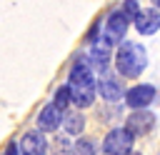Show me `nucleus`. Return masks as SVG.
<instances>
[{"label":"nucleus","instance_id":"nucleus-1","mask_svg":"<svg viewBox=\"0 0 160 155\" xmlns=\"http://www.w3.org/2000/svg\"><path fill=\"white\" fill-rule=\"evenodd\" d=\"M148 65V52L138 42H122L115 52V68L125 78H138Z\"/></svg>","mask_w":160,"mask_h":155},{"label":"nucleus","instance_id":"nucleus-2","mask_svg":"<svg viewBox=\"0 0 160 155\" xmlns=\"http://www.w3.org/2000/svg\"><path fill=\"white\" fill-rule=\"evenodd\" d=\"M132 132L128 128H112L108 135H105V142H102V150L108 155H125L132 150Z\"/></svg>","mask_w":160,"mask_h":155},{"label":"nucleus","instance_id":"nucleus-3","mask_svg":"<svg viewBox=\"0 0 160 155\" xmlns=\"http://www.w3.org/2000/svg\"><path fill=\"white\" fill-rule=\"evenodd\" d=\"M128 22H130V18H128L122 10L110 12V18H108V22H105V40H108L110 45H115L118 40H122L125 32H128Z\"/></svg>","mask_w":160,"mask_h":155},{"label":"nucleus","instance_id":"nucleus-4","mask_svg":"<svg viewBox=\"0 0 160 155\" xmlns=\"http://www.w3.org/2000/svg\"><path fill=\"white\" fill-rule=\"evenodd\" d=\"M152 128H155V112H150V110L138 108V110L128 118V130H130L132 135H148Z\"/></svg>","mask_w":160,"mask_h":155},{"label":"nucleus","instance_id":"nucleus-5","mask_svg":"<svg viewBox=\"0 0 160 155\" xmlns=\"http://www.w3.org/2000/svg\"><path fill=\"white\" fill-rule=\"evenodd\" d=\"M132 22H135L140 35H152V32L160 30V10H155V8L152 10H140L132 18Z\"/></svg>","mask_w":160,"mask_h":155},{"label":"nucleus","instance_id":"nucleus-6","mask_svg":"<svg viewBox=\"0 0 160 155\" xmlns=\"http://www.w3.org/2000/svg\"><path fill=\"white\" fill-rule=\"evenodd\" d=\"M20 150H22V155H45L48 140H45L42 130H30V132H25L22 140H20Z\"/></svg>","mask_w":160,"mask_h":155},{"label":"nucleus","instance_id":"nucleus-7","mask_svg":"<svg viewBox=\"0 0 160 155\" xmlns=\"http://www.w3.org/2000/svg\"><path fill=\"white\" fill-rule=\"evenodd\" d=\"M152 98H155V88L152 85H135V88H130L128 92H125V100H128V105L130 108H148L150 102H152Z\"/></svg>","mask_w":160,"mask_h":155},{"label":"nucleus","instance_id":"nucleus-8","mask_svg":"<svg viewBox=\"0 0 160 155\" xmlns=\"http://www.w3.org/2000/svg\"><path fill=\"white\" fill-rule=\"evenodd\" d=\"M68 88H95V78H92V70H90L85 62H78V65L70 70V80H68Z\"/></svg>","mask_w":160,"mask_h":155},{"label":"nucleus","instance_id":"nucleus-9","mask_svg":"<svg viewBox=\"0 0 160 155\" xmlns=\"http://www.w3.org/2000/svg\"><path fill=\"white\" fill-rule=\"evenodd\" d=\"M60 120H62V110L55 105H45L38 115V128L40 130H58Z\"/></svg>","mask_w":160,"mask_h":155},{"label":"nucleus","instance_id":"nucleus-10","mask_svg":"<svg viewBox=\"0 0 160 155\" xmlns=\"http://www.w3.org/2000/svg\"><path fill=\"white\" fill-rule=\"evenodd\" d=\"M90 58H92V62L98 65V70L102 72V68H105L108 60H110V42H108V40H98V42L92 45V50H90Z\"/></svg>","mask_w":160,"mask_h":155},{"label":"nucleus","instance_id":"nucleus-11","mask_svg":"<svg viewBox=\"0 0 160 155\" xmlns=\"http://www.w3.org/2000/svg\"><path fill=\"white\" fill-rule=\"evenodd\" d=\"M95 100V88H70V102L78 108H88Z\"/></svg>","mask_w":160,"mask_h":155},{"label":"nucleus","instance_id":"nucleus-12","mask_svg":"<svg viewBox=\"0 0 160 155\" xmlns=\"http://www.w3.org/2000/svg\"><path fill=\"white\" fill-rule=\"evenodd\" d=\"M98 92H100L105 100L112 102V100H120V98H122V85H120L118 80H105V82L98 88Z\"/></svg>","mask_w":160,"mask_h":155},{"label":"nucleus","instance_id":"nucleus-13","mask_svg":"<svg viewBox=\"0 0 160 155\" xmlns=\"http://www.w3.org/2000/svg\"><path fill=\"white\" fill-rule=\"evenodd\" d=\"M82 128H85V118H82L80 112H70V115L65 118V132L78 135V132H82Z\"/></svg>","mask_w":160,"mask_h":155},{"label":"nucleus","instance_id":"nucleus-14","mask_svg":"<svg viewBox=\"0 0 160 155\" xmlns=\"http://www.w3.org/2000/svg\"><path fill=\"white\" fill-rule=\"evenodd\" d=\"M72 155H100V152H98V145L90 138H80L72 145Z\"/></svg>","mask_w":160,"mask_h":155},{"label":"nucleus","instance_id":"nucleus-15","mask_svg":"<svg viewBox=\"0 0 160 155\" xmlns=\"http://www.w3.org/2000/svg\"><path fill=\"white\" fill-rule=\"evenodd\" d=\"M52 105H55V108H60V110H65V108L70 105V88H68V85H62V88H58V90H55Z\"/></svg>","mask_w":160,"mask_h":155},{"label":"nucleus","instance_id":"nucleus-16","mask_svg":"<svg viewBox=\"0 0 160 155\" xmlns=\"http://www.w3.org/2000/svg\"><path fill=\"white\" fill-rule=\"evenodd\" d=\"M122 12H125L128 18H135V15L140 12V5H138V0H125V2H122Z\"/></svg>","mask_w":160,"mask_h":155},{"label":"nucleus","instance_id":"nucleus-17","mask_svg":"<svg viewBox=\"0 0 160 155\" xmlns=\"http://www.w3.org/2000/svg\"><path fill=\"white\" fill-rule=\"evenodd\" d=\"M5 155H20V152H18V145H15V142H10V145H8V150H5Z\"/></svg>","mask_w":160,"mask_h":155},{"label":"nucleus","instance_id":"nucleus-18","mask_svg":"<svg viewBox=\"0 0 160 155\" xmlns=\"http://www.w3.org/2000/svg\"><path fill=\"white\" fill-rule=\"evenodd\" d=\"M125 155H142V152H138V150H130V152H125Z\"/></svg>","mask_w":160,"mask_h":155},{"label":"nucleus","instance_id":"nucleus-19","mask_svg":"<svg viewBox=\"0 0 160 155\" xmlns=\"http://www.w3.org/2000/svg\"><path fill=\"white\" fill-rule=\"evenodd\" d=\"M152 5H155V8H160V0H152Z\"/></svg>","mask_w":160,"mask_h":155}]
</instances>
